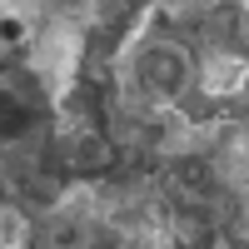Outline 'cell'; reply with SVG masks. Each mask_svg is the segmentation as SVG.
Instances as JSON below:
<instances>
[{"label":"cell","mask_w":249,"mask_h":249,"mask_svg":"<svg viewBox=\"0 0 249 249\" xmlns=\"http://www.w3.org/2000/svg\"><path fill=\"white\" fill-rule=\"evenodd\" d=\"M175 179L184 184V195H190V190H204V184H210V170H204V160H179Z\"/></svg>","instance_id":"obj_3"},{"label":"cell","mask_w":249,"mask_h":249,"mask_svg":"<svg viewBox=\"0 0 249 249\" xmlns=\"http://www.w3.org/2000/svg\"><path fill=\"white\" fill-rule=\"evenodd\" d=\"M110 140L105 135H80L75 144H70V164H75V170H105V164H110Z\"/></svg>","instance_id":"obj_2"},{"label":"cell","mask_w":249,"mask_h":249,"mask_svg":"<svg viewBox=\"0 0 249 249\" xmlns=\"http://www.w3.org/2000/svg\"><path fill=\"white\" fill-rule=\"evenodd\" d=\"M140 75H144V85L160 90V95H175L184 85V75H190V60H184L175 45H155L150 55L140 60Z\"/></svg>","instance_id":"obj_1"}]
</instances>
